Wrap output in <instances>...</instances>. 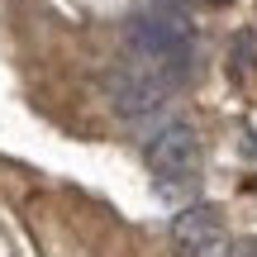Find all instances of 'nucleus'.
Here are the masks:
<instances>
[{
  "instance_id": "1",
  "label": "nucleus",
  "mask_w": 257,
  "mask_h": 257,
  "mask_svg": "<svg viewBox=\"0 0 257 257\" xmlns=\"http://www.w3.org/2000/svg\"><path fill=\"white\" fill-rule=\"evenodd\" d=\"M128 53L181 86L195 62V19L181 0H148L128 15Z\"/></svg>"
},
{
  "instance_id": "3",
  "label": "nucleus",
  "mask_w": 257,
  "mask_h": 257,
  "mask_svg": "<svg viewBox=\"0 0 257 257\" xmlns=\"http://www.w3.org/2000/svg\"><path fill=\"white\" fill-rule=\"evenodd\" d=\"M143 157H148V172L157 176V186H167V191H186V186H195V176H200V138L181 119L157 128V134L148 138Z\"/></svg>"
},
{
  "instance_id": "2",
  "label": "nucleus",
  "mask_w": 257,
  "mask_h": 257,
  "mask_svg": "<svg viewBox=\"0 0 257 257\" xmlns=\"http://www.w3.org/2000/svg\"><path fill=\"white\" fill-rule=\"evenodd\" d=\"M172 91H176V81H167L157 67L138 62L134 53L105 72V100H110V110L119 114L124 124L157 119V114L167 110V100H172Z\"/></svg>"
},
{
  "instance_id": "4",
  "label": "nucleus",
  "mask_w": 257,
  "mask_h": 257,
  "mask_svg": "<svg viewBox=\"0 0 257 257\" xmlns=\"http://www.w3.org/2000/svg\"><path fill=\"white\" fill-rule=\"evenodd\" d=\"M172 252L176 257H229L233 238L224 229V214L210 210V205H191L172 219Z\"/></svg>"
},
{
  "instance_id": "5",
  "label": "nucleus",
  "mask_w": 257,
  "mask_h": 257,
  "mask_svg": "<svg viewBox=\"0 0 257 257\" xmlns=\"http://www.w3.org/2000/svg\"><path fill=\"white\" fill-rule=\"evenodd\" d=\"M229 257H257V238H243V243H233V252Z\"/></svg>"
},
{
  "instance_id": "6",
  "label": "nucleus",
  "mask_w": 257,
  "mask_h": 257,
  "mask_svg": "<svg viewBox=\"0 0 257 257\" xmlns=\"http://www.w3.org/2000/svg\"><path fill=\"white\" fill-rule=\"evenodd\" d=\"M210 5H229V0H210Z\"/></svg>"
}]
</instances>
